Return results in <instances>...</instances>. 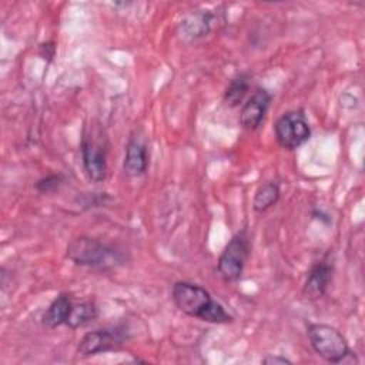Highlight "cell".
Returning a JSON list of instances; mask_svg holds the SVG:
<instances>
[{"label":"cell","mask_w":365,"mask_h":365,"mask_svg":"<svg viewBox=\"0 0 365 365\" xmlns=\"http://www.w3.org/2000/svg\"><path fill=\"white\" fill-rule=\"evenodd\" d=\"M171 298L175 307L188 317L212 324H228L234 319L232 315L198 284L188 281L175 282L171 289Z\"/></svg>","instance_id":"6da1fadb"},{"label":"cell","mask_w":365,"mask_h":365,"mask_svg":"<svg viewBox=\"0 0 365 365\" xmlns=\"http://www.w3.org/2000/svg\"><path fill=\"white\" fill-rule=\"evenodd\" d=\"M67 258L76 265L96 269H111L125 261L121 250L91 237L71 240L67 245Z\"/></svg>","instance_id":"7a4b0ae2"},{"label":"cell","mask_w":365,"mask_h":365,"mask_svg":"<svg viewBox=\"0 0 365 365\" xmlns=\"http://www.w3.org/2000/svg\"><path fill=\"white\" fill-rule=\"evenodd\" d=\"M307 332L311 346L327 362L338 364L352 354L345 336L331 325L311 324Z\"/></svg>","instance_id":"3957f363"},{"label":"cell","mask_w":365,"mask_h":365,"mask_svg":"<svg viewBox=\"0 0 365 365\" xmlns=\"http://www.w3.org/2000/svg\"><path fill=\"white\" fill-rule=\"evenodd\" d=\"M250 254V241L245 231L237 232L221 252L217 271L225 282L237 281L244 271L247 258Z\"/></svg>","instance_id":"277c9868"},{"label":"cell","mask_w":365,"mask_h":365,"mask_svg":"<svg viewBox=\"0 0 365 365\" xmlns=\"http://www.w3.org/2000/svg\"><path fill=\"white\" fill-rule=\"evenodd\" d=\"M274 133L279 147L295 150L309 140L311 127L302 111H288L275 121Z\"/></svg>","instance_id":"5b68a950"},{"label":"cell","mask_w":365,"mask_h":365,"mask_svg":"<svg viewBox=\"0 0 365 365\" xmlns=\"http://www.w3.org/2000/svg\"><path fill=\"white\" fill-rule=\"evenodd\" d=\"M81 158L87 177L94 182H101L107 177V150L106 145L93 137L84 134L81 141Z\"/></svg>","instance_id":"8992f818"},{"label":"cell","mask_w":365,"mask_h":365,"mask_svg":"<svg viewBox=\"0 0 365 365\" xmlns=\"http://www.w3.org/2000/svg\"><path fill=\"white\" fill-rule=\"evenodd\" d=\"M125 339L121 328H104L87 332L78 342L77 352L81 356H91L96 354L117 349Z\"/></svg>","instance_id":"52a82bcc"},{"label":"cell","mask_w":365,"mask_h":365,"mask_svg":"<svg viewBox=\"0 0 365 365\" xmlns=\"http://www.w3.org/2000/svg\"><path fill=\"white\" fill-rule=\"evenodd\" d=\"M334 274V259L331 254H327L324 258L317 261L305 279L302 292L308 299H319L327 292L329 282Z\"/></svg>","instance_id":"ba28073f"},{"label":"cell","mask_w":365,"mask_h":365,"mask_svg":"<svg viewBox=\"0 0 365 365\" xmlns=\"http://www.w3.org/2000/svg\"><path fill=\"white\" fill-rule=\"evenodd\" d=\"M271 94L264 88H257L244 103L240 113V123L245 130H257L262 123L271 103Z\"/></svg>","instance_id":"9c48e42d"},{"label":"cell","mask_w":365,"mask_h":365,"mask_svg":"<svg viewBox=\"0 0 365 365\" xmlns=\"http://www.w3.org/2000/svg\"><path fill=\"white\" fill-rule=\"evenodd\" d=\"M147 148L145 145L135 138H130L125 147V155L123 168L124 173L130 177H138L145 173L147 170Z\"/></svg>","instance_id":"30bf717a"},{"label":"cell","mask_w":365,"mask_h":365,"mask_svg":"<svg viewBox=\"0 0 365 365\" xmlns=\"http://www.w3.org/2000/svg\"><path fill=\"white\" fill-rule=\"evenodd\" d=\"M71 299L67 294H60L57 298L53 299V302L46 309L41 322L48 328H57L67 322V318L71 311Z\"/></svg>","instance_id":"8fae6325"},{"label":"cell","mask_w":365,"mask_h":365,"mask_svg":"<svg viewBox=\"0 0 365 365\" xmlns=\"http://www.w3.org/2000/svg\"><path fill=\"white\" fill-rule=\"evenodd\" d=\"M212 20H214V17L210 13L187 16L180 23V29H181L182 36H188L191 38H198V37L207 36V33H210Z\"/></svg>","instance_id":"7c38bea8"},{"label":"cell","mask_w":365,"mask_h":365,"mask_svg":"<svg viewBox=\"0 0 365 365\" xmlns=\"http://www.w3.org/2000/svg\"><path fill=\"white\" fill-rule=\"evenodd\" d=\"M279 194H281L279 185L277 182L268 181L261 184L254 194V200H252L254 211L265 212L268 208L277 204V201L279 200Z\"/></svg>","instance_id":"4fadbf2b"},{"label":"cell","mask_w":365,"mask_h":365,"mask_svg":"<svg viewBox=\"0 0 365 365\" xmlns=\"http://www.w3.org/2000/svg\"><path fill=\"white\" fill-rule=\"evenodd\" d=\"M250 86H251V83H250V76H248L247 73H241V74L235 76V77L230 81L228 87L225 88L224 101H225L230 107H237V106H240V104L244 101V98H245V96H247V93H248V90H250Z\"/></svg>","instance_id":"5bb4252c"},{"label":"cell","mask_w":365,"mask_h":365,"mask_svg":"<svg viewBox=\"0 0 365 365\" xmlns=\"http://www.w3.org/2000/svg\"><path fill=\"white\" fill-rule=\"evenodd\" d=\"M97 315H98V311H97V307L94 305V302H90V301L80 302V304H76L71 307V311H70L66 325H68L71 329H76V328H80L91 321H94L97 318Z\"/></svg>","instance_id":"9a60e30c"},{"label":"cell","mask_w":365,"mask_h":365,"mask_svg":"<svg viewBox=\"0 0 365 365\" xmlns=\"http://www.w3.org/2000/svg\"><path fill=\"white\" fill-rule=\"evenodd\" d=\"M63 182V175L60 174H50L47 177H43L40 178L37 182H36V190L41 194H48V192H53L56 191Z\"/></svg>","instance_id":"2e32d148"},{"label":"cell","mask_w":365,"mask_h":365,"mask_svg":"<svg viewBox=\"0 0 365 365\" xmlns=\"http://www.w3.org/2000/svg\"><path fill=\"white\" fill-rule=\"evenodd\" d=\"M262 364H267V365H285V364H291V361L285 356H274V355H268L262 359Z\"/></svg>","instance_id":"e0dca14e"},{"label":"cell","mask_w":365,"mask_h":365,"mask_svg":"<svg viewBox=\"0 0 365 365\" xmlns=\"http://www.w3.org/2000/svg\"><path fill=\"white\" fill-rule=\"evenodd\" d=\"M54 44L50 41V43H43L40 46V54L43 56V58H51L54 56Z\"/></svg>","instance_id":"ac0fdd59"}]
</instances>
